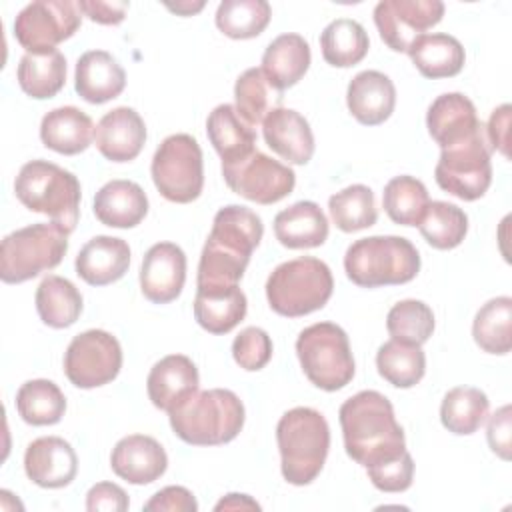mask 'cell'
Instances as JSON below:
<instances>
[{"mask_svg": "<svg viewBox=\"0 0 512 512\" xmlns=\"http://www.w3.org/2000/svg\"><path fill=\"white\" fill-rule=\"evenodd\" d=\"M166 8H168V10H172V12H176V14H182V16H192L194 12H198V10H202V8H204V2H196V4H192V2L166 4Z\"/></svg>", "mask_w": 512, "mask_h": 512, "instance_id": "55", "label": "cell"}, {"mask_svg": "<svg viewBox=\"0 0 512 512\" xmlns=\"http://www.w3.org/2000/svg\"><path fill=\"white\" fill-rule=\"evenodd\" d=\"M370 482L382 492H404L414 478V460L406 450L400 458L376 468H366Z\"/></svg>", "mask_w": 512, "mask_h": 512, "instance_id": "48", "label": "cell"}, {"mask_svg": "<svg viewBox=\"0 0 512 512\" xmlns=\"http://www.w3.org/2000/svg\"><path fill=\"white\" fill-rule=\"evenodd\" d=\"M276 442L284 480L294 486H306L324 468L330 448V428L318 410L298 406L284 412L278 420Z\"/></svg>", "mask_w": 512, "mask_h": 512, "instance_id": "2", "label": "cell"}, {"mask_svg": "<svg viewBox=\"0 0 512 512\" xmlns=\"http://www.w3.org/2000/svg\"><path fill=\"white\" fill-rule=\"evenodd\" d=\"M510 418V404H504L488 420V444L492 452L502 460H510Z\"/></svg>", "mask_w": 512, "mask_h": 512, "instance_id": "51", "label": "cell"}, {"mask_svg": "<svg viewBox=\"0 0 512 512\" xmlns=\"http://www.w3.org/2000/svg\"><path fill=\"white\" fill-rule=\"evenodd\" d=\"M94 134L92 118L76 106L54 108L40 122L42 144L66 156L84 152L92 144Z\"/></svg>", "mask_w": 512, "mask_h": 512, "instance_id": "27", "label": "cell"}, {"mask_svg": "<svg viewBox=\"0 0 512 512\" xmlns=\"http://www.w3.org/2000/svg\"><path fill=\"white\" fill-rule=\"evenodd\" d=\"M94 140L106 160L130 162L144 148L146 124L134 108L118 106L100 118Z\"/></svg>", "mask_w": 512, "mask_h": 512, "instance_id": "19", "label": "cell"}, {"mask_svg": "<svg viewBox=\"0 0 512 512\" xmlns=\"http://www.w3.org/2000/svg\"><path fill=\"white\" fill-rule=\"evenodd\" d=\"M68 250V234L56 224H32L8 234L0 246V278L6 284L26 282L56 268Z\"/></svg>", "mask_w": 512, "mask_h": 512, "instance_id": "8", "label": "cell"}, {"mask_svg": "<svg viewBox=\"0 0 512 512\" xmlns=\"http://www.w3.org/2000/svg\"><path fill=\"white\" fill-rule=\"evenodd\" d=\"M16 410L26 424L50 426L66 412V398L58 384L46 378L24 382L16 392Z\"/></svg>", "mask_w": 512, "mask_h": 512, "instance_id": "37", "label": "cell"}, {"mask_svg": "<svg viewBox=\"0 0 512 512\" xmlns=\"http://www.w3.org/2000/svg\"><path fill=\"white\" fill-rule=\"evenodd\" d=\"M78 10L92 22L116 26L126 18L128 2H100V0H80Z\"/></svg>", "mask_w": 512, "mask_h": 512, "instance_id": "53", "label": "cell"}, {"mask_svg": "<svg viewBox=\"0 0 512 512\" xmlns=\"http://www.w3.org/2000/svg\"><path fill=\"white\" fill-rule=\"evenodd\" d=\"M24 94L36 100L56 96L66 82V58L60 50L26 52L16 70Z\"/></svg>", "mask_w": 512, "mask_h": 512, "instance_id": "33", "label": "cell"}, {"mask_svg": "<svg viewBox=\"0 0 512 512\" xmlns=\"http://www.w3.org/2000/svg\"><path fill=\"white\" fill-rule=\"evenodd\" d=\"M144 510H166V512H196L198 502L194 494L184 486H166L158 490L146 504Z\"/></svg>", "mask_w": 512, "mask_h": 512, "instance_id": "50", "label": "cell"}, {"mask_svg": "<svg viewBox=\"0 0 512 512\" xmlns=\"http://www.w3.org/2000/svg\"><path fill=\"white\" fill-rule=\"evenodd\" d=\"M344 270L362 288L406 284L420 270V254L402 236H368L348 246Z\"/></svg>", "mask_w": 512, "mask_h": 512, "instance_id": "5", "label": "cell"}, {"mask_svg": "<svg viewBox=\"0 0 512 512\" xmlns=\"http://www.w3.org/2000/svg\"><path fill=\"white\" fill-rule=\"evenodd\" d=\"M310 46L300 34H280L262 56V74L270 86L284 94L286 88L298 84L310 68Z\"/></svg>", "mask_w": 512, "mask_h": 512, "instance_id": "25", "label": "cell"}, {"mask_svg": "<svg viewBox=\"0 0 512 512\" xmlns=\"http://www.w3.org/2000/svg\"><path fill=\"white\" fill-rule=\"evenodd\" d=\"M346 104L360 124L378 126L394 112L396 88L386 74L378 70H364L350 80Z\"/></svg>", "mask_w": 512, "mask_h": 512, "instance_id": "23", "label": "cell"}, {"mask_svg": "<svg viewBox=\"0 0 512 512\" xmlns=\"http://www.w3.org/2000/svg\"><path fill=\"white\" fill-rule=\"evenodd\" d=\"M386 328L392 340L422 346L434 332V312L422 300H402L390 308Z\"/></svg>", "mask_w": 512, "mask_h": 512, "instance_id": "46", "label": "cell"}, {"mask_svg": "<svg viewBox=\"0 0 512 512\" xmlns=\"http://www.w3.org/2000/svg\"><path fill=\"white\" fill-rule=\"evenodd\" d=\"M128 506V494L112 482H98L86 494V510L90 512H124Z\"/></svg>", "mask_w": 512, "mask_h": 512, "instance_id": "49", "label": "cell"}, {"mask_svg": "<svg viewBox=\"0 0 512 512\" xmlns=\"http://www.w3.org/2000/svg\"><path fill=\"white\" fill-rule=\"evenodd\" d=\"M444 16L440 0H382L374 8V24L384 44L394 52H408L412 42Z\"/></svg>", "mask_w": 512, "mask_h": 512, "instance_id": "14", "label": "cell"}, {"mask_svg": "<svg viewBox=\"0 0 512 512\" xmlns=\"http://www.w3.org/2000/svg\"><path fill=\"white\" fill-rule=\"evenodd\" d=\"M248 262L250 256L238 254L206 240L198 264L196 290H226L238 286Z\"/></svg>", "mask_w": 512, "mask_h": 512, "instance_id": "40", "label": "cell"}, {"mask_svg": "<svg viewBox=\"0 0 512 512\" xmlns=\"http://www.w3.org/2000/svg\"><path fill=\"white\" fill-rule=\"evenodd\" d=\"M434 178L444 192L466 202L486 194L492 182V164L484 126L470 138L442 148Z\"/></svg>", "mask_w": 512, "mask_h": 512, "instance_id": "10", "label": "cell"}, {"mask_svg": "<svg viewBox=\"0 0 512 512\" xmlns=\"http://www.w3.org/2000/svg\"><path fill=\"white\" fill-rule=\"evenodd\" d=\"M214 510H260V504L248 494H226Z\"/></svg>", "mask_w": 512, "mask_h": 512, "instance_id": "54", "label": "cell"}, {"mask_svg": "<svg viewBox=\"0 0 512 512\" xmlns=\"http://www.w3.org/2000/svg\"><path fill=\"white\" fill-rule=\"evenodd\" d=\"M76 2L36 0L24 6L14 20V36L26 52H50L80 28Z\"/></svg>", "mask_w": 512, "mask_h": 512, "instance_id": "12", "label": "cell"}, {"mask_svg": "<svg viewBox=\"0 0 512 512\" xmlns=\"http://www.w3.org/2000/svg\"><path fill=\"white\" fill-rule=\"evenodd\" d=\"M270 16L266 0H224L216 10V26L228 38L248 40L264 32Z\"/></svg>", "mask_w": 512, "mask_h": 512, "instance_id": "43", "label": "cell"}, {"mask_svg": "<svg viewBox=\"0 0 512 512\" xmlns=\"http://www.w3.org/2000/svg\"><path fill=\"white\" fill-rule=\"evenodd\" d=\"M122 368L120 342L106 330H86L72 338L64 354L66 378L76 388H98L112 382Z\"/></svg>", "mask_w": 512, "mask_h": 512, "instance_id": "11", "label": "cell"}, {"mask_svg": "<svg viewBox=\"0 0 512 512\" xmlns=\"http://www.w3.org/2000/svg\"><path fill=\"white\" fill-rule=\"evenodd\" d=\"M488 396L480 388L456 386L442 398V426L458 436L474 434L488 418Z\"/></svg>", "mask_w": 512, "mask_h": 512, "instance_id": "36", "label": "cell"}, {"mask_svg": "<svg viewBox=\"0 0 512 512\" xmlns=\"http://www.w3.org/2000/svg\"><path fill=\"white\" fill-rule=\"evenodd\" d=\"M296 354L306 378L320 390L336 392L354 378L348 334L334 322L304 328L296 340Z\"/></svg>", "mask_w": 512, "mask_h": 512, "instance_id": "7", "label": "cell"}, {"mask_svg": "<svg viewBox=\"0 0 512 512\" xmlns=\"http://www.w3.org/2000/svg\"><path fill=\"white\" fill-rule=\"evenodd\" d=\"M146 214V192L132 180H110L94 196V216L104 226L134 228Z\"/></svg>", "mask_w": 512, "mask_h": 512, "instance_id": "26", "label": "cell"}, {"mask_svg": "<svg viewBox=\"0 0 512 512\" xmlns=\"http://www.w3.org/2000/svg\"><path fill=\"white\" fill-rule=\"evenodd\" d=\"M330 218L342 232H358L376 224L374 192L364 184H352L328 200Z\"/></svg>", "mask_w": 512, "mask_h": 512, "instance_id": "45", "label": "cell"}, {"mask_svg": "<svg viewBox=\"0 0 512 512\" xmlns=\"http://www.w3.org/2000/svg\"><path fill=\"white\" fill-rule=\"evenodd\" d=\"M274 234L286 248H316L328 238V220L316 202L302 200L276 214Z\"/></svg>", "mask_w": 512, "mask_h": 512, "instance_id": "29", "label": "cell"}, {"mask_svg": "<svg viewBox=\"0 0 512 512\" xmlns=\"http://www.w3.org/2000/svg\"><path fill=\"white\" fill-rule=\"evenodd\" d=\"M408 56L424 78H452L464 68V48L450 34H422L408 48Z\"/></svg>", "mask_w": 512, "mask_h": 512, "instance_id": "30", "label": "cell"}, {"mask_svg": "<svg viewBox=\"0 0 512 512\" xmlns=\"http://www.w3.org/2000/svg\"><path fill=\"white\" fill-rule=\"evenodd\" d=\"M186 282V254L172 242L148 248L140 268V290L154 304L176 300Z\"/></svg>", "mask_w": 512, "mask_h": 512, "instance_id": "15", "label": "cell"}, {"mask_svg": "<svg viewBox=\"0 0 512 512\" xmlns=\"http://www.w3.org/2000/svg\"><path fill=\"white\" fill-rule=\"evenodd\" d=\"M24 470L40 488H64L76 478L78 458L70 442L64 438L42 436L28 444Z\"/></svg>", "mask_w": 512, "mask_h": 512, "instance_id": "16", "label": "cell"}, {"mask_svg": "<svg viewBox=\"0 0 512 512\" xmlns=\"http://www.w3.org/2000/svg\"><path fill=\"white\" fill-rule=\"evenodd\" d=\"M262 234L264 226L254 210L238 204H228L216 212L208 240L222 248L252 256L262 240Z\"/></svg>", "mask_w": 512, "mask_h": 512, "instance_id": "31", "label": "cell"}, {"mask_svg": "<svg viewBox=\"0 0 512 512\" xmlns=\"http://www.w3.org/2000/svg\"><path fill=\"white\" fill-rule=\"evenodd\" d=\"M246 294L238 288L196 290L194 318L210 334H228L246 316Z\"/></svg>", "mask_w": 512, "mask_h": 512, "instance_id": "32", "label": "cell"}, {"mask_svg": "<svg viewBox=\"0 0 512 512\" xmlns=\"http://www.w3.org/2000/svg\"><path fill=\"white\" fill-rule=\"evenodd\" d=\"M428 204V190L414 176H396L384 186L382 206L388 218L396 224L418 226Z\"/></svg>", "mask_w": 512, "mask_h": 512, "instance_id": "44", "label": "cell"}, {"mask_svg": "<svg viewBox=\"0 0 512 512\" xmlns=\"http://www.w3.org/2000/svg\"><path fill=\"white\" fill-rule=\"evenodd\" d=\"M474 342L488 354H508L512 348V298L488 300L474 316Z\"/></svg>", "mask_w": 512, "mask_h": 512, "instance_id": "38", "label": "cell"}, {"mask_svg": "<svg viewBox=\"0 0 512 512\" xmlns=\"http://www.w3.org/2000/svg\"><path fill=\"white\" fill-rule=\"evenodd\" d=\"M222 176L234 194L256 204L280 202L296 184V174L290 166L260 150L250 152L238 162L222 164Z\"/></svg>", "mask_w": 512, "mask_h": 512, "instance_id": "13", "label": "cell"}, {"mask_svg": "<svg viewBox=\"0 0 512 512\" xmlns=\"http://www.w3.org/2000/svg\"><path fill=\"white\" fill-rule=\"evenodd\" d=\"M14 192L22 206L46 214L66 234L74 232L80 218V182L72 172L48 160H30L20 168Z\"/></svg>", "mask_w": 512, "mask_h": 512, "instance_id": "4", "label": "cell"}, {"mask_svg": "<svg viewBox=\"0 0 512 512\" xmlns=\"http://www.w3.org/2000/svg\"><path fill=\"white\" fill-rule=\"evenodd\" d=\"M200 376L196 364L184 354H170L158 360L146 380L148 398L164 412H172L198 392Z\"/></svg>", "mask_w": 512, "mask_h": 512, "instance_id": "18", "label": "cell"}, {"mask_svg": "<svg viewBox=\"0 0 512 512\" xmlns=\"http://www.w3.org/2000/svg\"><path fill=\"white\" fill-rule=\"evenodd\" d=\"M376 368L388 384L412 388L426 372V356L416 344L388 340L376 352Z\"/></svg>", "mask_w": 512, "mask_h": 512, "instance_id": "39", "label": "cell"}, {"mask_svg": "<svg viewBox=\"0 0 512 512\" xmlns=\"http://www.w3.org/2000/svg\"><path fill=\"white\" fill-rule=\"evenodd\" d=\"M110 466L114 474L130 484L142 486L158 480L168 468L166 450L146 434H130L116 442Z\"/></svg>", "mask_w": 512, "mask_h": 512, "instance_id": "17", "label": "cell"}, {"mask_svg": "<svg viewBox=\"0 0 512 512\" xmlns=\"http://www.w3.org/2000/svg\"><path fill=\"white\" fill-rule=\"evenodd\" d=\"M36 310L46 326L68 328L80 318L82 294L68 278L50 274L36 290Z\"/></svg>", "mask_w": 512, "mask_h": 512, "instance_id": "34", "label": "cell"}, {"mask_svg": "<svg viewBox=\"0 0 512 512\" xmlns=\"http://www.w3.org/2000/svg\"><path fill=\"white\" fill-rule=\"evenodd\" d=\"M346 454L364 468H376L406 452L404 430L390 400L376 390L348 398L338 412Z\"/></svg>", "mask_w": 512, "mask_h": 512, "instance_id": "1", "label": "cell"}, {"mask_svg": "<svg viewBox=\"0 0 512 512\" xmlns=\"http://www.w3.org/2000/svg\"><path fill=\"white\" fill-rule=\"evenodd\" d=\"M234 100L238 114L254 128L282 104V92L274 90L260 68L244 70L234 84Z\"/></svg>", "mask_w": 512, "mask_h": 512, "instance_id": "41", "label": "cell"}, {"mask_svg": "<svg viewBox=\"0 0 512 512\" xmlns=\"http://www.w3.org/2000/svg\"><path fill=\"white\" fill-rule=\"evenodd\" d=\"M76 274L90 286L120 280L130 266V246L116 236H94L76 256Z\"/></svg>", "mask_w": 512, "mask_h": 512, "instance_id": "24", "label": "cell"}, {"mask_svg": "<svg viewBox=\"0 0 512 512\" xmlns=\"http://www.w3.org/2000/svg\"><path fill=\"white\" fill-rule=\"evenodd\" d=\"M174 434L192 446H218L234 440L244 426V404L226 388L198 390L168 412Z\"/></svg>", "mask_w": 512, "mask_h": 512, "instance_id": "3", "label": "cell"}, {"mask_svg": "<svg viewBox=\"0 0 512 512\" xmlns=\"http://www.w3.org/2000/svg\"><path fill=\"white\" fill-rule=\"evenodd\" d=\"M322 58L336 68H350L364 60L370 48L364 26L350 18L330 22L320 34Z\"/></svg>", "mask_w": 512, "mask_h": 512, "instance_id": "35", "label": "cell"}, {"mask_svg": "<svg viewBox=\"0 0 512 512\" xmlns=\"http://www.w3.org/2000/svg\"><path fill=\"white\" fill-rule=\"evenodd\" d=\"M206 134L222 158V164L238 162L256 150L254 128L238 114L232 104H220L208 114Z\"/></svg>", "mask_w": 512, "mask_h": 512, "instance_id": "28", "label": "cell"}, {"mask_svg": "<svg viewBox=\"0 0 512 512\" xmlns=\"http://www.w3.org/2000/svg\"><path fill=\"white\" fill-rule=\"evenodd\" d=\"M334 278L326 262L302 256L276 266L266 280L270 308L288 318L320 310L332 296Z\"/></svg>", "mask_w": 512, "mask_h": 512, "instance_id": "6", "label": "cell"}, {"mask_svg": "<svg viewBox=\"0 0 512 512\" xmlns=\"http://www.w3.org/2000/svg\"><path fill=\"white\" fill-rule=\"evenodd\" d=\"M428 134L440 148L458 144L476 134L484 124L478 120L476 106L460 92L440 94L426 112Z\"/></svg>", "mask_w": 512, "mask_h": 512, "instance_id": "20", "label": "cell"}, {"mask_svg": "<svg viewBox=\"0 0 512 512\" xmlns=\"http://www.w3.org/2000/svg\"><path fill=\"white\" fill-rule=\"evenodd\" d=\"M126 72L106 50H88L76 62L74 88L90 104H104L122 94Z\"/></svg>", "mask_w": 512, "mask_h": 512, "instance_id": "22", "label": "cell"}, {"mask_svg": "<svg viewBox=\"0 0 512 512\" xmlns=\"http://www.w3.org/2000/svg\"><path fill=\"white\" fill-rule=\"evenodd\" d=\"M262 134L282 160L306 164L314 154V134L308 120L290 108H274L262 122Z\"/></svg>", "mask_w": 512, "mask_h": 512, "instance_id": "21", "label": "cell"}, {"mask_svg": "<svg viewBox=\"0 0 512 512\" xmlns=\"http://www.w3.org/2000/svg\"><path fill=\"white\" fill-rule=\"evenodd\" d=\"M152 180L158 192L176 204L196 200L204 188L202 150L194 136L172 134L162 140L152 158Z\"/></svg>", "mask_w": 512, "mask_h": 512, "instance_id": "9", "label": "cell"}, {"mask_svg": "<svg viewBox=\"0 0 512 512\" xmlns=\"http://www.w3.org/2000/svg\"><path fill=\"white\" fill-rule=\"evenodd\" d=\"M424 240L436 250H452L462 244L468 232V216L450 202L432 200L418 224Z\"/></svg>", "mask_w": 512, "mask_h": 512, "instance_id": "42", "label": "cell"}, {"mask_svg": "<svg viewBox=\"0 0 512 512\" xmlns=\"http://www.w3.org/2000/svg\"><path fill=\"white\" fill-rule=\"evenodd\" d=\"M510 104H502L492 110L488 126H484L486 140L490 142V150H498L504 158H510Z\"/></svg>", "mask_w": 512, "mask_h": 512, "instance_id": "52", "label": "cell"}, {"mask_svg": "<svg viewBox=\"0 0 512 512\" xmlns=\"http://www.w3.org/2000/svg\"><path fill=\"white\" fill-rule=\"evenodd\" d=\"M232 356L236 364L248 372L262 370L272 358V340L268 332L258 326L244 328L232 342Z\"/></svg>", "mask_w": 512, "mask_h": 512, "instance_id": "47", "label": "cell"}]
</instances>
